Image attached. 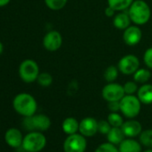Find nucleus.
Listing matches in <instances>:
<instances>
[{
	"mask_svg": "<svg viewBox=\"0 0 152 152\" xmlns=\"http://www.w3.org/2000/svg\"><path fill=\"white\" fill-rule=\"evenodd\" d=\"M13 107L17 114L26 117L36 114L38 104L32 95L26 92H22L15 97L13 100Z\"/></svg>",
	"mask_w": 152,
	"mask_h": 152,
	"instance_id": "1",
	"label": "nucleus"
},
{
	"mask_svg": "<svg viewBox=\"0 0 152 152\" xmlns=\"http://www.w3.org/2000/svg\"><path fill=\"white\" fill-rule=\"evenodd\" d=\"M128 15L132 23L140 26L146 24L151 17L149 6L144 0H134L129 7Z\"/></svg>",
	"mask_w": 152,
	"mask_h": 152,
	"instance_id": "2",
	"label": "nucleus"
},
{
	"mask_svg": "<svg viewBox=\"0 0 152 152\" xmlns=\"http://www.w3.org/2000/svg\"><path fill=\"white\" fill-rule=\"evenodd\" d=\"M46 136L41 132L33 131L23 137L22 147L27 152H39L46 147Z\"/></svg>",
	"mask_w": 152,
	"mask_h": 152,
	"instance_id": "3",
	"label": "nucleus"
},
{
	"mask_svg": "<svg viewBox=\"0 0 152 152\" xmlns=\"http://www.w3.org/2000/svg\"><path fill=\"white\" fill-rule=\"evenodd\" d=\"M23 126L25 130L33 132H45L51 126L50 118L43 114L33 115L31 116H26L23 120Z\"/></svg>",
	"mask_w": 152,
	"mask_h": 152,
	"instance_id": "4",
	"label": "nucleus"
},
{
	"mask_svg": "<svg viewBox=\"0 0 152 152\" xmlns=\"http://www.w3.org/2000/svg\"><path fill=\"white\" fill-rule=\"evenodd\" d=\"M18 72L23 83H32L37 82L39 74V67L36 61L32 59H25L19 65Z\"/></svg>",
	"mask_w": 152,
	"mask_h": 152,
	"instance_id": "5",
	"label": "nucleus"
},
{
	"mask_svg": "<svg viewBox=\"0 0 152 152\" xmlns=\"http://www.w3.org/2000/svg\"><path fill=\"white\" fill-rule=\"evenodd\" d=\"M141 108V102L137 96L134 95H124L120 100V111L127 118L136 117Z\"/></svg>",
	"mask_w": 152,
	"mask_h": 152,
	"instance_id": "6",
	"label": "nucleus"
},
{
	"mask_svg": "<svg viewBox=\"0 0 152 152\" xmlns=\"http://www.w3.org/2000/svg\"><path fill=\"white\" fill-rule=\"evenodd\" d=\"M87 148V141L83 134H71L64 142V152H84Z\"/></svg>",
	"mask_w": 152,
	"mask_h": 152,
	"instance_id": "7",
	"label": "nucleus"
},
{
	"mask_svg": "<svg viewBox=\"0 0 152 152\" xmlns=\"http://www.w3.org/2000/svg\"><path fill=\"white\" fill-rule=\"evenodd\" d=\"M102 97L103 99L107 101H120L125 95L124 85H121L120 83H117L115 82L114 83H107L103 89H102Z\"/></svg>",
	"mask_w": 152,
	"mask_h": 152,
	"instance_id": "8",
	"label": "nucleus"
},
{
	"mask_svg": "<svg viewBox=\"0 0 152 152\" xmlns=\"http://www.w3.org/2000/svg\"><path fill=\"white\" fill-rule=\"evenodd\" d=\"M120 72L124 75H133V73L140 68V60L135 55H126L120 58L117 64Z\"/></svg>",
	"mask_w": 152,
	"mask_h": 152,
	"instance_id": "9",
	"label": "nucleus"
},
{
	"mask_svg": "<svg viewBox=\"0 0 152 152\" xmlns=\"http://www.w3.org/2000/svg\"><path fill=\"white\" fill-rule=\"evenodd\" d=\"M63 44V38L59 31H50L43 38V47L49 52L58 50Z\"/></svg>",
	"mask_w": 152,
	"mask_h": 152,
	"instance_id": "10",
	"label": "nucleus"
},
{
	"mask_svg": "<svg viewBox=\"0 0 152 152\" xmlns=\"http://www.w3.org/2000/svg\"><path fill=\"white\" fill-rule=\"evenodd\" d=\"M142 38V31L138 25H130L124 31L123 39L127 46L134 47L140 43Z\"/></svg>",
	"mask_w": 152,
	"mask_h": 152,
	"instance_id": "11",
	"label": "nucleus"
},
{
	"mask_svg": "<svg viewBox=\"0 0 152 152\" xmlns=\"http://www.w3.org/2000/svg\"><path fill=\"white\" fill-rule=\"evenodd\" d=\"M79 131L81 134H83V136H94L98 132V121L93 117L83 118L80 123Z\"/></svg>",
	"mask_w": 152,
	"mask_h": 152,
	"instance_id": "12",
	"label": "nucleus"
},
{
	"mask_svg": "<svg viewBox=\"0 0 152 152\" xmlns=\"http://www.w3.org/2000/svg\"><path fill=\"white\" fill-rule=\"evenodd\" d=\"M5 140L11 148H20L23 145V136L17 128H10L5 133Z\"/></svg>",
	"mask_w": 152,
	"mask_h": 152,
	"instance_id": "13",
	"label": "nucleus"
},
{
	"mask_svg": "<svg viewBox=\"0 0 152 152\" xmlns=\"http://www.w3.org/2000/svg\"><path fill=\"white\" fill-rule=\"evenodd\" d=\"M121 129L123 130V132L126 137H135L141 133L142 127L140 122L136 120H128L126 122H124Z\"/></svg>",
	"mask_w": 152,
	"mask_h": 152,
	"instance_id": "14",
	"label": "nucleus"
},
{
	"mask_svg": "<svg viewBox=\"0 0 152 152\" xmlns=\"http://www.w3.org/2000/svg\"><path fill=\"white\" fill-rule=\"evenodd\" d=\"M137 97L141 102V104H152V84L144 83L140 87H139V90L137 91Z\"/></svg>",
	"mask_w": 152,
	"mask_h": 152,
	"instance_id": "15",
	"label": "nucleus"
},
{
	"mask_svg": "<svg viewBox=\"0 0 152 152\" xmlns=\"http://www.w3.org/2000/svg\"><path fill=\"white\" fill-rule=\"evenodd\" d=\"M131 23L132 21L130 16L126 13L120 12L113 17V25L118 30L124 31L131 25Z\"/></svg>",
	"mask_w": 152,
	"mask_h": 152,
	"instance_id": "16",
	"label": "nucleus"
},
{
	"mask_svg": "<svg viewBox=\"0 0 152 152\" xmlns=\"http://www.w3.org/2000/svg\"><path fill=\"white\" fill-rule=\"evenodd\" d=\"M119 152H140V144L134 140H124L119 144Z\"/></svg>",
	"mask_w": 152,
	"mask_h": 152,
	"instance_id": "17",
	"label": "nucleus"
},
{
	"mask_svg": "<svg viewBox=\"0 0 152 152\" xmlns=\"http://www.w3.org/2000/svg\"><path fill=\"white\" fill-rule=\"evenodd\" d=\"M79 126H80V123L73 117L65 118L62 124L63 131L68 135L74 134L77 132V131H79Z\"/></svg>",
	"mask_w": 152,
	"mask_h": 152,
	"instance_id": "18",
	"label": "nucleus"
},
{
	"mask_svg": "<svg viewBox=\"0 0 152 152\" xmlns=\"http://www.w3.org/2000/svg\"><path fill=\"white\" fill-rule=\"evenodd\" d=\"M124 136L125 135L121 127H112L109 132L107 134L108 141L114 145L120 144L124 140Z\"/></svg>",
	"mask_w": 152,
	"mask_h": 152,
	"instance_id": "19",
	"label": "nucleus"
},
{
	"mask_svg": "<svg viewBox=\"0 0 152 152\" xmlns=\"http://www.w3.org/2000/svg\"><path fill=\"white\" fill-rule=\"evenodd\" d=\"M134 0H107V6L112 7L115 12H123L129 9Z\"/></svg>",
	"mask_w": 152,
	"mask_h": 152,
	"instance_id": "20",
	"label": "nucleus"
},
{
	"mask_svg": "<svg viewBox=\"0 0 152 152\" xmlns=\"http://www.w3.org/2000/svg\"><path fill=\"white\" fill-rule=\"evenodd\" d=\"M151 78V72L148 69L146 68H139L133 73V81L137 83H148L149 79Z\"/></svg>",
	"mask_w": 152,
	"mask_h": 152,
	"instance_id": "21",
	"label": "nucleus"
},
{
	"mask_svg": "<svg viewBox=\"0 0 152 152\" xmlns=\"http://www.w3.org/2000/svg\"><path fill=\"white\" fill-rule=\"evenodd\" d=\"M119 70L117 66L115 65H109L106 68L104 72V79L107 83H114L118 77Z\"/></svg>",
	"mask_w": 152,
	"mask_h": 152,
	"instance_id": "22",
	"label": "nucleus"
},
{
	"mask_svg": "<svg viewBox=\"0 0 152 152\" xmlns=\"http://www.w3.org/2000/svg\"><path fill=\"white\" fill-rule=\"evenodd\" d=\"M44 1L48 8L50 10L59 11L66 6L68 0H44Z\"/></svg>",
	"mask_w": 152,
	"mask_h": 152,
	"instance_id": "23",
	"label": "nucleus"
},
{
	"mask_svg": "<svg viewBox=\"0 0 152 152\" xmlns=\"http://www.w3.org/2000/svg\"><path fill=\"white\" fill-rule=\"evenodd\" d=\"M37 83L44 88L49 87L52 83H53V77L52 75L47 72H39V76H38V79H37Z\"/></svg>",
	"mask_w": 152,
	"mask_h": 152,
	"instance_id": "24",
	"label": "nucleus"
},
{
	"mask_svg": "<svg viewBox=\"0 0 152 152\" xmlns=\"http://www.w3.org/2000/svg\"><path fill=\"white\" fill-rule=\"evenodd\" d=\"M107 121L112 127H121L124 124V119L117 112H111L107 116Z\"/></svg>",
	"mask_w": 152,
	"mask_h": 152,
	"instance_id": "25",
	"label": "nucleus"
},
{
	"mask_svg": "<svg viewBox=\"0 0 152 152\" xmlns=\"http://www.w3.org/2000/svg\"><path fill=\"white\" fill-rule=\"evenodd\" d=\"M140 140L144 146L152 148V130H146L142 132L140 136Z\"/></svg>",
	"mask_w": 152,
	"mask_h": 152,
	"instance_id": "26",
	"label": "nucleus"
},
{
	"mask_svg": "<svg viewBox=\"0 0 152 152\" xmlns=\"http://www.w3.org/2000/svg\"><path fill=\"white\" fill-rule=\"evenodd\" d=\"M124 90L125 95H134L135 93H137L139 90L138 83L135 81L126 82L124 85Z\"/></svg>",
	"mask_w": 152,
	"mask_h": 152,
	"instance_id": "27",
	"label": "nucleus"
},
{
	"mask_svg": "<svg viewBox=\"0 0 152 152\" xmlns=\"http://www.w3.org/2000/svg\"><path fill=\"white\" fill-rule=\"evenodd\" d=\"M95 152H119V149L116 148L114 144L107 142L99 145L95 150Z\"/></svg>",
	"mask_w": 152,
	"mask_h": 152,
	"instance_id": "28",
	"label": "nucleus"
},
{
	"mask_svg": "<svg viewBox=\"0 0 152 152\" xmlns=\"http://www.w3.org/2000/svg\"><path fill=\"white\" fill-rule=\"evenodd\" d=\"M111 128H112L111 124H109L108 121L101 120L98 122V132H99L102 134H107L111 130Z\"/></svg>",
	"mask_w": 152,
	"mask_h": 152,
	"instance_id": "29",
	"label": "nucleus"
},
{
	"mask_svg": "<svg viewBox=\"0 0 152 152\" xmlns=\"http://www.w3.org/2000/svg\"><path fill=\"white\" fill-rule=\"evenodd\" d=\"M143 61L148 69H152V47L146 49L143 54Z\"/></svg>",
	"mask_w": 152,
	"mask_h": 152,
	"instance_id": "30",
	"label": "nucleus"
},
{
	"mask_svg": "<svg viewBox=\"0 0 152 152\" xmlns=\"http://www.w3.org/2000/svg\"><path fill=\"white\" fill-rule=\"evenodd\" d=\"M107 103V107L111 112L120 111V101H110Z\"/></svg>",
	"mask_w": 152,
	"mask_h": 152,
	"instance_id": "31",
	"label": "nucleus"
},
{
	"mask_svg": "<svg viewBox=\"0 0 152 152\" xmlns=\"http://www.w3.org/2000/svg\"><path fill=\"white\" fill-rule=\"evenodd\" d=\"M105 15L107 17H114L115 15V11L112 7L107 6V7L105 9Z\"/></svg>",
	"mask_w": 152,
	"mask_h": 152,
	"instance_id": "32",
	"label": "nucleus"
},
{
	"mask_svg": "<svg viewBox=\"0 0 152 152\" xmlns=\"http://www.w3.org/2000/svg\"><path fill=\"white\" fill-rule=\"evenodd\" d=\"M11 2V0H0V7H4Z\"/></svg>",
	"mask_w": 152,
	"mask_h": 152,
	"instance_id": "33",
	"label": "nucleus"
},
{
	"mask_svg": "<svg viewBox=\"0 0 152 152\" xmlns=\"http://www.w3.org/2000/svg\"><path fill=\"white\" fill-rule=\"evenodd\" d=\"M3 52H4V45L1 41H0V55H2Z\"/></svg>",
	"mask_w": 152,
	"mask_h": 152,
	"instance_id": "34",
	"label": "nucleus"
},
{
	"mask_svg": "<svg viewBox=\"0 0 152 152\" xmlns=\"http://www.w3.org/2000/svg\"><path fill=\"white\" fill-rule=\"evenodd\" d=\"M144 152H152V149H147V150H145Z\"/></svg>",
	"mask_w": 152,
	"mask_h": 152,
	"instance_id": "35",
	"label": "nucleus"
},
{
	"mask_svg": "<svg viewBox=\"0 0 152 152\" xmlns=\"http://www.w3.org/2000/svg\"><path fill=\"white\" fill-rule=\"evenodd\" d=\"M25 152H27V151H25Z\"/></svg>",
	"mask_w": 152,
	"mask_h": 152,
	"instance_id": "36",
	"label": "nucleus"
}]
</instances>
